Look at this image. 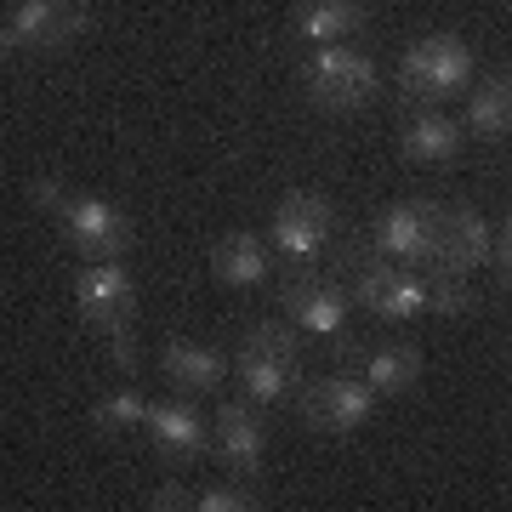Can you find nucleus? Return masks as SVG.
<instances>
[{
    "label": "nucleus",
    "instance_id": "obj_13",
    "mask_svg": "<svg viewBox=\"0 0 512 512\" xmlns=\"http://www.w3.org/2000/svg\"><path fill=\"white\" fill-rule=\"evenodd\" d=\"M205 456H217L228 478H251V484H262V467H268V427H262V416H256L245 399L217 404L211 450H205Z\"/></svg>",
    "mask_w": 512,
    "mask_h": 512
},
{
    "label": "nucleus",
    "instance_id": "obj_18",
    "mask_svg": "<svg viewBox=\"0 0 512 512\" xmlns=\"http://www.w3.org/2000/svg\"><path fill=\"white\" fill-rule=\"evenodd\" d=\"M467 103H461V131H467V143H507L512 131V80L507 69L484 74L478 86H467Z\"/></svg>",
    "mask_w": 512,
    "mask_h": 512
},
{
    "label": "nucleus",
    "instance_id": "obj_8",
    "mask_svg": "<svg viewBox=\"0 0 512 512\" xmlns=\"http://www.w3.org/2000/svg\"><path fill=\"white\" fill-rule=\"evenodd\" d=\"M296 410L308 421L313 433H325V439H353V433H365L370 416H376V393L365 387L359 370H336V376H319V382L296 387Z\"/></svg>",
    "mask_w": 512,
    "mask_h": 512
},
{
    "label": "nucleus",
    "instance_id": "obj_17",
    "mask_svg": "<svg viewBox=\"0 0 512 512\" xmlns=\"http://www.w3.org/2000/svg\"><path fill=\"white\" fill-rule=\"evenodd\" d=\"M365 0H296L291 6V35L302 46H348L353 35H365Z\"/></svg>",
    "mask_w": 512,
    "mask_h": 512
},
{
    "label": "nucleus",
    "instance_id": "obj_11",
    "mask_svg": "<svg viewBox=\"0 0 512 512\" xmlns=\"http://www.w3.org/2000/svg\"><path fill=\"white\" fill-rule=\"evenodd\" d=\"M86 29H92V12H86L80 0H18V6H12V18H6L12 46L29 52V57L69 52Z\"/></svg>",
    "mask_w": 512,
    "mask_h": 512
},
{
    "label": "nucleus",
    "instance_id": "obj_1",
    "mask_svg": "<svg viewBox=\"0 0 512 512\" xmlns=\"http://www.w3.org/2000/svg\"><path fill=\"white\" fill-rule=\"evenodd\" d=\"M228 376L239 382V399L251 410H285L296 399V387H302V330L291 319L251 325Z\"/></svg>",
    "mask_w": 512,
    "mask_h": 512
},
{
    "label": "nucleus",
    "instance_id": "obj_6",
    "mask_svg": "<svg viewBox=\"0 0 512 512\" xmlns=\"http://www.w3.org/2000/svg\"><path fill=\"white\" fill-rule=\"evenodd\" d=\"M439 217H444V200H393L387 211L370 217L365 256L404 262V268H421V274H427L433 245H439Z\"/></svg>",
    "mask_w": 512,
    "mask_h": 512
},
{
    "label": "nucleus",
    "instance_id": "obj_25",
    "mask_svg": "<svg viewBox=\"0 0 512 512\" xmlns=\"http://www.w3.org/2000/svg\"><path fill=\"white\" fill-rule=\"evenodd\" d=\"M188 501H194L188 484H160V490L148 495V507H154V512H177V507H188Z\"/></svg>",
    "mask_w": 512,
    "mask_h": 512
},
{
    "label": "nucleus",
    "instance_id": "obj_10",
    "mask_svg": "<svg viewBox=\"0 0 512 512\" xmlns=\"http://www.w3.org/2000/svg\"><path fill=\"white\" fill-rule=\"evenodd\" d=\"M490 245H495V222L467 200H444V217H439V245H433V262L427 274H444V279H473L490 268Z\"/></svg>",
    "mask_w": 512,
    "mask_h": 512
},
{
    "label": "nucleus",
    "instance_id": "obj_9",
    "mask_svg": "<svg viewBox=\"0 0 512 512\" xmlns=\"http://www.w3.org/2000/svg\"><path fill=\"white\" fill-rule=\"evenodd\" d=\"M52 217L63 228V245L80 262H109V256L131 251V217L103 194H63L52 205Z\"/></svg>",
    "mask_w": 512,
    "mask_h": 512
},
{
    "label": "nucleus",
    "instance_id": "obj_26",
    "mask_svg": "<svg viewBox=\"0 0 512 512\" xmlns=\"http://www.w3.org/2000/svg\"><path fill=\"white\" fill-rule=\"evenodd\" d=\"M12 52H18V46H12V35H6V23H0V69L12 63Z\"/></svg>",
    "mask_w": 512,
    "mask_h": 512
},
{
    "label": "nucleus",
    "instance_id": "obj_12",
    "mask_svg": "<svg viewBox=\"0 0 512 512\" xmlns=\"http://www.w3.org/2000/svg\"><path fill=\"white\" fill-rule=\"evenodd\" d=\"M348 291L336 279H319V274H291L285 291H279V319H291L302 336L313 342H348Z\"/></svg>",
    "mask_w": 512,
    "mask_h": 512
},
{
    "label": "nucleus",
    "instance_id": "obj_23",
    "mask_svg": "<svg viewBox=\"0 0 512 512\" xmlns=\"http://www.w3.org/2000/svg\"><path fill=\"white\" fill-rule=\"evenodd\" d=\"M433 296H427V313H439V319H467L478 308L473 296V279H444V274H427Z\"/></svg>",
    "mask_w": 512,
    "mask_h": 512
},
{
    "label": "nucleus",
    "instance_id": "obj_21",
    "mask_svg": "<svg viewBox=\"0 0 512 512\" xmlns=\"http://www.w3.org/2000/svg\"><path fill=\"white\" fill-rule=\"evenodd\" d=\"M92 433L97 439H109V444H120V439H131V433H143V416H148V399H143V387H131V382H120V387H103L92 399Z\"/></svg>",
    "mask_w": 512,
    "mask_h": 512
},
{
    "label": "nucleus",
    "instance_id": "obj_16",
    "mask_svg": "<svg viewBox=\"0 0 512 512\" xmlns=\"http://www.w3.org/2000/svg\"><path fill=\"white\" fill-rule=\"evenodd\" d=\"M461 148H467V131H461L456 114L444 109H416L404 114L399 126V154L410 165H421V171H444V165L461 160Z\"/></svg>",
    "mask_w": 512,
    "mask_h": 512
},
{
    "label": "nucleus",
    "instance_id": "obj_19",
    "mask_svg": "<svg viewBox=\"0 0 512 512\" xmlns=\"http://www.w3.org/2000/svg\"><path fill=\"white\" fill-rule=\"evenodd\" d=\"M211 274H217V285H228V291H256V285H268V274H274V251H268L262 234H245V228H239V234L217 239Z\"/></svg>",
    "mask_w": 512,
    "mask_h": 512
},
{
    "label": "nucleus",
    "instance_id": "obj_3",
    "mask_svg": "<svg viewBox=\"0 0 512 512\" xmlns=\"http://www.w3.org/2000/svg\"><path fill=\"white\" fill-rule=\"evenodd\" d=\"M74 308L86 319L92 336H103L120 359V370H131V342H126V319L137 308V279H131L126 256H109V262H80L74 274Z\"/></svg>",
    "mask_w": 512,
    "mask_h": 512
},
{
    "label": "nucleus",
    "instance_id": "obj_14",
    "mask_svg": "<svg viewBox=\"0 0 512 512\" xmlns=\"http://www.w3.org/2000/svg\"><path fill=\"white\" fill-rule=\"evenodd\" d=\"M143 439H148V450H154L165 467H194V461L211 450V427H205V416L194 410V399L171 393V399L148 404Z\"/></svg>",
    "mask_w": 512,
    "mask_h": 512
},
{
    "label": "nucleus",
    "instance_id": "obj_20",
    "mask_svg": "<svg viewBox=\"0 0 512 512\" xmlns=\"http://www.w3.org/2000/svg\"><path fill=\"white\" fill-rule=\"evenodd\" d=\"M359 376L376 399H399L421 382V348L410 342H376V348L359 353Z\"/></svg>",
    "mask_w": 512,
    "mask_h": 512
},
{
    "label": "nucleus",
    "instance_id": "obj_4",
    "mask_svg": "<svg viewBox=\"0 0 512 512\" xmlns=\"http://www.w3.org/2000/svg\"><path fill=\"white\" fill-rule=\"evenodd\" d=\"M302 92L319 114H359L370 109V97L382 92V74L365 52L353 46H308L302 57Z\"/></svg>",
    "mask_w": 512,
    "mask_h": 512
},
{
    "label": "nucleus",
    "instance_id": "obj_15",
    "mask_svg": "<svg viewBox=\"0 0 512 512\" xmlns=\"http://www.w3.org/2000/svg\"><path fill=\"white\" fill-rule=\"evenodd\" d=\"M228 370H234V359L217 342H200V336H177L160 353V376L183 399H217L222 387H228Z\"/></svg>",
    "mask_w": 512,
    "mask_h": 512
},
{
    "label": "nucleus",
    "instance_id": "obj_2",
    "mask_svg": "<svg viewBox=\"0 0 512 512\" xmlns=\"http://www.w3.org/2000/svg\"><path fill=\"white\" fill-rule=\"evenodd\" d=\"M473 80H478L473 40L456 35V29H433V35L410 40V52H404V63H399V92H404V103H416V109H444V103H456Z\"/></svg>",
    "mask_w": 512,
    "mask_h": 512
},
{
    "label": "nucleus",
    "instance_id": "obj_7",
    "mask_svg": "<svg viewBox=\"0 0 512 512\" xmlns=\"http://www.w3.org/2000/svg\"><path fill=\"white\" fill-rule=\"evenodd\" d=\"M348 268H353V302L365 313H376L387 325H404V319H421V313H427L433 285H427L421 268L382 262V256H365V251L348 256Z\"/></svg>",
    "mask_w": 512,
    "mask_h": 512
},
{
    "label": "nucleus",
    "instance_id": "obj_22",
    "mask_svg": "<svg viewBox=\"0 0 512 512\" xmlns=\"http://www.w3.org/2000/svg\"><path fill=\"white\" fill-rule=\"evenodd\" d=\"M188 507L194 512H256V507H268V501H262V490H256L251 478H217V484L194 490Z\"/></svg>",
    "mask_w": 512,
    "mask_h": 512
},
{
    "label": "nucleus",
    "instance_id": "obj_24",
    "mask_svg": "<svg viewBox=\"0 0 512 512\" xmlns=\"http://www.w3.org/2000/svg\"><path fill=\"white\" fill-rule=\"evenodd\" d=\"M484 274L507 291V274H512V228L507 222H495V245H490V268H484Z\"/></svg>",
    "mask_w": 512,
    "mask_h": 512
},
{
    "label": "nucleus",
    "instance_id": "obj_5",
    "mask_svg": "<svg viewBox=\"0 0 512 512\" xmlns=\"http://www.w3.org/2000/svg\"><path fill=\"white\" fill-rule=\"evenodd\" d=\"M336 200L319 194V188H291L285 200L274 205V222H268V251L285 262V268H313L319 256L330 251V239H336Z\"/></svg>",
    "mask_w": 512,
    "mask_h": 512
}]
</instances>
